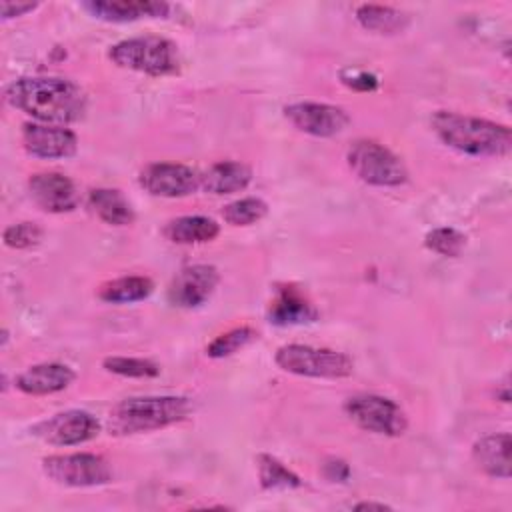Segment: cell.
I'll return each instance as SVG.
<instances>
[{
  "label": "cell",
  "mask_w": 512,
  "mask_h": 512,
  "mask_svg": "<svg viewBox=\"0 0 512 512\" xmlns=\"http://www.w3.org/2000/svg\"><path fill=\"white\" fill-rule=\"evenodd\" d=\"M6 102L42 124L78 122L86 112L84 92L66 78L26 76L14 80L6 92Z\"/></svg>",
  "instance_id": "1"
},
{
  "label": "cell",
  "mask_w": 512,
  "mask_h": 512,
  "mask_svg": "<svg viewBox=\"0 0 512 512\" xmlns=\"http://www.w3.org/2000/svg\"><path fill=\"white\" fill-rule=\"evenodd\" d=\"M432 128L446 146L468 156H506L512 150L510 128L486 118L438 110Z\"/></svg>",
  "instance_id": "2"
},
{
  "label": "cell",
  "mask_w": 512,
  "mask_h": 512,
  "mask_svg": "<svg viewBox=\"0 0 512 512\" xmlns=\"http://www.w3.org/2000/svg\"><path fill=\"white\" fill-rule=\"evenodd\" d=\"M190 410L192 404L184 396L126 398L112 406L108 414V432L114 436H126L166 428L184 420Z\"/></svg>",
  "instance_id": "3"
},
{
  "label": "cell",
  "mask_w": 512,
  "mask_h": 512,
  "mask_svg": "<svg viewBox=\"0 0 512 512\" xmlns=\"http://www.w3.org/2000/svg\"><path fill=\"white\" fill-rule=\"evenodd\" d=\"M110 60L120 68L148 76H168L178 72L180 60L176 44L162 36H138L110 46Z\"/></svg>",
  "instance_id": "4"
},
{
  "label": "cell",
  "mask_w": 512,
  "mask_h": 512,
  "mask_svg": "<svg viewBox=\"0 0 512 512\" xmlns=\"http://www.w3.org/2000/svg\"><path fill=\"white\" fill-rule=\"evenodd\" d=\"M274 362L284 372L308 378H346L354 370V362L348 354L308 344L280 346L274 354Z\"/></svg>",
  "instance_id": "5"
},
{
  "label": "cell",
  "mask_w": 512,
  "mask_h": 512,
  "mask_svg": "<svg viewBox=\"0 0 512 512\" xmlns=\"http://www.w3.org/2000/svg\"><path fill=\"white\" fill-rule=\"evenodd\" d=\"M350 170L372 186H400L408 180L404 162L374 140H356L346 152Z\"/></svg>",
  "instance_id": "6"
},
{
  "label": "cell",
  "mask_w": 512,
  "mask_h": 512,
  "mask_svg": "<svg viewBox=\"0 0 512 512\" xmlns=\"http://www.w3.org/2000/svg\"><path fill=\"white\" fill-rule=\"evenodd\" d=\"M346 416L362 430L382 436H400L408 426L404 410L390 398L378 394H354L344 402Z\"/></svg>",
  "instance_id": "7"
},
{
  "label": "cell",
  "mask_w": 512,
  "mask_h": 512,
  "mask_svg": "<svg viewBox=\"0 0 512 512\" xmlns=\"http://www.w3.org/2000/svg\"><path fill=\"white\" fill-rule=\"evenodd\" d=\"M44 474L62 486L86 488L100 486L112 480V470L102 456L90 452L54 454L42 460Z\"/></svg>",
  "instance_id": "8"
},
{
  "label": "cell",
  "mask_w": 512,
  "mask_h": 512,
  "mask_svg": "<svg viewBox=\"0 0 512 512\" xmlns=\"http://www.w3.org/2000/svg\"><path fill=\"white\" fill-rule=\"evenodd\" d=\"M100 432L98 420L84 410L58 412L32 428V434L52 446H76L96 438Z\"/></svg>",
  "instance_id": "9"
},
{
  "label": "cell",
  "mask_w": 512,
  "mask_h": 512,
  "mask_svg": "<svg viewBox=\"0 0 512 512\" xmlns=\"http://www.w3.org/2000/svg\"><path fill=\"white\" fill-rule=\"evenodd\" d=\"M138 182L152 196L182 198L200 188V174L186 164L154 162L140 170Z\"/></svg>",
  "instance_id": "10"
},
{
  "label": "cell",
  "mask_w": 512,
  "mask_h": 512,
  "mask_svg": "<svg viewBox=\"0 0 512 512\" xmlns=\"http://www.w3.org/2000/svg\"><path fill=\"white\" fill-rule=\"evenodd\" d=\"M284 116L300 132L320 138L336 136L350 124V118L342 108L320 102L288 104L284 108Z\"/></svg>",
  "instance_id": "11"
},
{
  "label": "cell",
  "mask_w": 512,
  "mask_h": 512,
  "mask_svg": "<svg viewBox=\"0 0 512 512\" xmlns=\"http://www.w3.org/2000/svg\"><path fill=\"white\" fill-rule=\"evenodd\" d=\"M218 284V272L208 264L182 268L168 286V300L178 308H196L204 304Z\"/></svg>",
  "instance_id": "12"
},
{
  "label": "cell",
  "mask_w": 512,
  "mask_h": 512,
  "mask_svg": "<svg viewBox=\"0 0 512 512\" xmlns=\"http://www.w3.org/2000/svg\"><path fill=\"white\" fill-rule=\"evenodd\" d=\"M22 144L28 154L36 158H68L78 148V138L64 126H52L42 122H28L22 128Z\"/></svg>",
  "instance_id": "13"
},
{
  "label": "cell",
  "mask_w": 512,
  "mask_h": 512,
  "mask_svg": "<svg viewBox=\"0 0 512 512\" xmlns=\"http://www.w3.org/2000/svg\"><path fill=\"white\" fill-rule=\"evenodd\" d=\"M28 190L32 200L46 212L62 214V212H72L78 202L80 194L76 184L58 172H40L34 174L28 180Z\"/></svg>",
  "instance_id": "14"
},
{
  "label": "cell",
  "mask_w": 512,
  "mask_h": 512,
  "mask_svg": "<svg viewBox=\"0 0 512 512\" xmlns=\"http://www.w3.org/2000/svg\"><path fill=\"white\" fill-rule=\"evenodd\" d=\"M84 8L106 22H132L140 18H158L170 12V4L160 0H90Z\"/></svg>",
  "instance_id": "15"
},
{
  "label": "cell",
  "mask_w": 512,
  "mask_h": 512,
  "mask_svg": "<svg viewBox=\"0 0 512 512\" xmlns=\"http://www.w3.org/2000/svg\"><path fill=\"white\" fill-rule=\"evenodd\" d=\"M74 370L60 362H42L24 370L16 378V388L30 396H46L56 394L68 388L74 380Z\"/></svg>",
  "instance_id": "16"
},
{
  "label": "cell",
  "mask_w": 512,
  "mask_h": 512,
  "mask_svg": "<svg viewBox=\"0 0 512 512\" xmlns=\"http://www.w3.org/2000/svg\"><path fill=\"white\" fill-rule=\"evenodd\" d=\"M472 458L492 478H510V434H488L474 442Z\"/></svg>",
  "instance_id": "17"
},
{
  "label": "cell",
  "mask_w": 512,
  "mask_h": 512,
  "mask_svg": "<svg viewBox=\"0 0 512 512\" xmlns=\"http://www.w3.org/2000/svg\"><path fill=\"white\" fill-rule=\"evenodd\" d=\"M270 322L278 326H292V324H306L318 318L316 308L302 296V292L294 286H284L278 290L276 298L268 310Z\"/></svg>",
  "instance_id": "18"
},
{
  "label": "cell",
  "mask_w": 512,
  "mask_h": 512,
  "mask_svg": "<svg viewBox=\"0 0 512 512\" xmlns=\"http://www.w3.org/2000/svg\"><path fill=\"white\" fill-rule=\"evenodd\" d=\"M252 180V170L234 160H222L212 164L202 176H200V188H204L210 194H232L244 190Z\"/></svg>",
  "instance_id": "19"
},
{
  "label": "cell",
  "mask_w": 512,
  "mask_h": 512,
  "mask_svg": "<svg viewBox=\"0 0 512 512\" xmlns=\"http://www.w3.org/2000/svg\"><path fill=\"white\" fill-rule=\"evenodd\" d=\"M220 226L208 216H180L166 224L164 236L174 244H200L218 236Z\"/></svg>",
  "instance_id": "20"
},
{
  "label": "cell",
  "mask_w": 512,
  "mask_h": 512,
  "mask_svg": "<svg viewBox=\"0 0 512 512\" xmlns=\"http://www.w3.org/2000/svg\"><path fill=\"white\" fill-rule=\"evenodd\" d=\"M88 206L92 212L112 226H126L132 224L134 212L122 192L112 188H94L88 194Z\"/></svg>",
  "instance_id": "21"
},
{
  "label": "cell",
  "mask_w": 512,
  "mask_h": 512,
  "mask_svg": "<svg viewBox=\"0 0 512 512\" xmlns=\"http://www.w3.org/2000/svg\"><path fill=\"white\" fill-rule=\"evenodd\" d=\"M356 20L358 24L376 34H398L402 32L410 18L406 12L392 8V6H382V4H362L356 8Z\"/></svg>",
  "instance_id": "22"
},
{
  "label": "cell",
  "mask_w": 512,
  "mask_h": 512,
  "mask_svg": "<svg viewBox=\"0 0 512 512\" xmlns=\"http://www.w3.org/2000/svg\"><path fill=\"white\" fill-rule=\"evenodd\" d=\"M152 290L154 284L146 276H122L102 284L98 290V298L112 304H128L148 298Z\"/></svg>",
  "instance_id": "23"
},
{
  "label": "cell",
  "mask_w": 512,
  "mask_h": 512,
  "mask_svg": "<svg viewBox=\"0 0 512 512\" xmlns=\"http://www.w3.org/2000/svg\"><path fill=\"white\" fill-rule=\"evenodd\" d=\"M256 462L260 486L264 490H292L302 486V480L292 470H288L278 458L270 454H258Z\"/></svg>",
  "instance_id": "24"
},
{
  "label": "cell",
  "mask_w": 512,
  "mask_h": 512,
  "mask_svg": "<svg viewBox=\"0 0 512 512\" xmlns=\"http://www.w3.org/2000/svg\"><path fill=\"white\" fill-rule=\"evenodd\" d=\"M266 212H268V206L264 200L248 196V198H240L226 204L222 210V216L232 226H248L262 220Z\"/></svg>",
  "instance_id": "25"
},
{
  "label": "cell",
  "mask_w": 512,
  "mask_h": 512,
  "mask_svg": "<svg viewBox=\"0 0 512 512\" xmlns=\"http://www.w3.org/2000/svg\"><path fill=\"white\" fill-rule=\"evenodd\" d=\"M254 338H256V332L248 326L232 328V330L216 336L206 346V354L210 358H226V356H232L234 352H238L240 348H244L246 344H250Z\"/></svg>",
  "instance_id": "26"
},
{
  "label": "cell",
  "mask_w": 512,
  "mask_h": 512,
  "mask_svg": "<svg viewBox=\"0 0 512 512\" xmlns=\"http://www.w3.org/2000/svg\"><path fill=\"white\" fill-rule=\"evenodd\" d=\"M104 368L118 376L128 378H152L160 374V366L146 358H128V356H108L104 358Z\"/></svg>",
  "instance_id": "27"
},
{
  "label": "cell",
  "mask_w": 512,
  "mask_h": 512,
  "mask_svg": "<svg viewBox=\"0 0 512 512\" xmlns=\"http://www.w3.org/2000/svg\"><path fill=\"white\" fill-rule=\"evenodd\" d=\"M424 244L428 250H432L440 256L456 258V256H460V252L466 246V236L462 232H458L456 228L442 226V228L430 230L424 238Z\"/></svg>",
  "instance_id": "28"
},
{
  "label": "cell",
  "mask_w": 512,
  "mask_h": 512,
  "mask_svg": "<svg viewBox=\"0 0 512 512\" xmlns=\"http://www.w3.org/2000/svg\"><path fill=\"white\" fill-rule=\"evenodd\" d=\"M2 238L8 248L24 250V248L36 246L42 240V228L34 222H18V224L8 226L2 234Z\"/></svg>",
  "instance_id": "29"
},
{
  "label": "cell",
  "mask_w": 512,
  "mask_h": 512,
  "mask_svg": "<svg viewBox=\"0 0 512 512\" xmlns=\"http://www.w3.org/2000/svg\"><path fill=\"white\" fill-rule=\"evenodd\" d=\"M342 82H344L346 86L354 88V90H372V88H376V84H378L376 76H372V74H368V72H352L350 78L342 76Z\"/></svg>",
  "instance_id": "30"
},
{
  "label": "cell",
  "mask_w": 512,
  "mask_h": 512,
  "mask_svg": "<svg viewBox=\"0 0 512 512\" xmlns=\"http://www.w3.org/2000/svg\"><path fill=\"white\" fill-rule=\"evenodd\" d=\"M36 6H38L36 2H8V0H4L0 4V12H2V18L8 20V18L22 16L26 12H32Z\"/></svg>",
  "instance_id": "31"
},
{
  "label": "cell",
  "mask_w": 512,
  "mask_h": 512,
  "mask_svg": "<svg viewBox=\"0 0 512 512\" xmlns=\"http://www.w3.org/2000/svg\"><path fill=\"white\" fill-rule=\"evenodd\" d=\"M324 474H326L328 480L344 482L348 478V474H350V468H348V464L344 460H330V462L324 464Z\"/></svg>",
  "instance_id": "32"
},
{
  "label": "cell",
  "mask_w": 512,
  "mask_h": 512,
  "mask_svg": "<svg viewBox=\"0 0 512 512\" xmlns=\"http://www.w3.org/2000/svg\"><path fill=\"white\" fill-rule=\"evenodd\" d=\"M354 510H390V506H386L382 502H358L354 506Z\"/></svg>",
  "instance_id": "33"
}]
</instances>
